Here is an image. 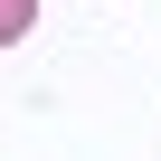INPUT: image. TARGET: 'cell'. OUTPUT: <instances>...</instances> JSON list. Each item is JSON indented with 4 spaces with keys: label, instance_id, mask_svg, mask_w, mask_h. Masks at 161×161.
I'll list each match as a JSON object with an SVG mask.
<instances>
[{
    "label": "cell",
    "instance_id": "cell-1",
    "mask_svg": "<svg viewBox=\"0 0 161 161\" xmlns=\"http://www.w3.org/2000/svg\"><path fill=\"white\" fill-rule=\"evenodd\" d=\"M29 29H38V0H0V47L29 38Z\"/></svg>",
    "mask_w": 161,
    "mask_h": 161
}]
</instances>
